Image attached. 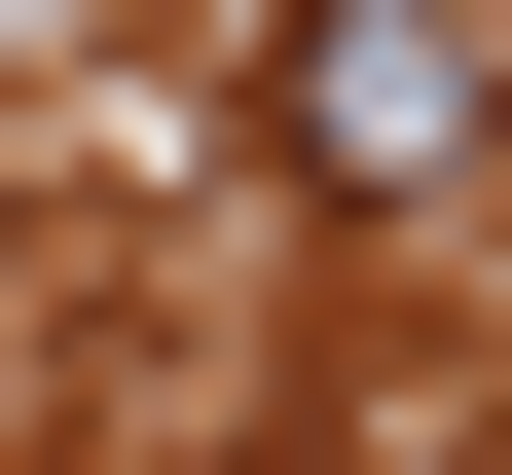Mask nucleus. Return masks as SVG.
I'll use <instances>...</instances> for the list:
<instances>
[{
  "label": "nucleus",
  "instance_id": "1",
  "mask_svg": "<svg viewBox=\"0 0 512 475\" xmlns=\"http://www.w3.org/2000/svg\"><path fill=\"white\" fill-rule=\"evenodd\" d=\"M256 147L330 183V220H476V183H512V37H439V0H293V37H256Z\"/></svg>",
  "mask_w": 512,
  "mask_h": 475
}]
</instances>
